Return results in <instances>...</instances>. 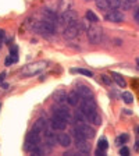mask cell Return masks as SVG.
Wrapping results in <instances>:
<instances>
[{"label":"cell","instance_id":"1","mask_svg":"<svg viewBox=\"0 0 139 156\" xmlns=\"http://www.w3.org/2000/svg\"><path fill=\"white\" fill-rule=\"evenodd\" d=\"M46 67H48V63L43 60H39V61H35V63L27 64L20 71V74L22 77H33L36 74H40Z\"/></svg>","mask_w":139,"mask_h":156},{"label":"cell","instance_id":"2","mask_svg":"<svg viewBox=\"0 0 139 156\" xmlns=\"http://www.w3.org/2000/svg\"><path fill=\"white\" fill-rule=\"evenodd\" d=\"M32 29L43 34V35H53L56 32V27L53 21L49 20H43V21H38V22H33V27Z\"/></svg>","mask_w":139,"mask_h":156},{"label":"cell","instance_id":"3","mask_svg":"<svg viewBox=\"0 0 139 156\" xmlns=\"http://www.w3.org/2000/svg\"><path fill=\"white\" fill-rule=\"evenodd\" d=\"M86 35H88V40H89L91 43L96 45V43H99L100 40H102V38H103V29H102V27H99V25L93 24L88 28Z\"/></svg>","mask_w":139,"mask_h":156},{"label":"cell","instance_id":"4","mask_svg":"<svg viewBox=\"0 0 139 156\" xmlns=\"http://www.w3.org/2000/svg\"><path fill=\"white\" fill-rule=\"evenodd\" d=\"M40 144V137H39V132L36 131H29L25 137V145H24V149L28 151V152H31L32 149L35 148L36 145Z\"/></svg>","mask_w":139,"mask_h":156},{"label":"cell","instance_id":"5","mask_svg":"<svg viewBox=\"0 0 139 156\" xmlns=\"http://www.w3.org/2000/svg\"><path fill=\"white\" fill-rule=\"evenodd\" d=\"M60 21L65 25H72V24H77L78 22V14L77 11L74 10H67V11H63L61 16H60Z\"/></svg>","mask_w":139,"mask_h":156},{"label":"cell","instance_id":"6","mask_svg":"<svg viewBox=\"0 0 139 156\" xmlns=\"http://www.w3.org/2000/svg\"><path fill=\"white\" fill-rule=\"evenodd\" d=\"M80 104H81V110L86 114V117L96 112V103L93 100V98H83V100H81Z\"/></svg>","mask_w":139,"mask_h":156},{"label":"cell","instance_id":"7","mask_svg":"<svg viewBox=\"0 0 139 156\" xmlns=\"http://www.w3.org/2000/svg\"><path fill=\"white\" fill-rule=\"evenodd\" d=\"M74 128H75V130H78L81 134H83V137H85L86 140H92V138L96 135L95 128L91 127V125L86 124V123H77V125Z\"/></svg>","mask_w":139,"mask_h":156},{"label":"cell","instance_id":"8","mask_svg":"<svg viewBox=\"0 0 139 156\" xmlns=\"http://www.w3.org/2000/svg\"><path fill=\"white\" fill-rule=\"evenodd\" d=\"M80 32H81V27L77 22V24H72V25H67L64 28L63 35L65 39H74V38H77V36L80 35Z\"/></svg>","mask_w":139,"mask_h":156},{"label":"cell","instance_id":"9","mask_svg":"<svg viewBox=\"0 0 139 156\" xmlns=\"http://www.w3.org/2000/svg\"><path fill=\"white\" fill-rule=\"evenodd\" d=\"M67 121L63 120L61 117L59 116H53L52 117V120H50V125H52L53 130H57V131H63V130H65V127H67Z\"/></svg>","mask_w":139,"mask_h":156},{"label":"cell","instance_id":"10","mask_svg":"<svg viewBox=\"0 0 139 156\" xmlns=\"http://www.w3.org/2000/svg\"><path fill=\"white\" fill-rule=\"evenodd\" d=\"M104 20L109 21V22H123L124 21V14L118 10H113V11L107 13L104 16Z\"/></svg>","mask_w":139,"mask_h":156},{"label":"cell","instance_id":"11","mask_svg":"<svg viewBox=\"0 0 139 156\" xmlns=\"http://www.w3.org/2000/svg\"><path fill=\"white\" fill-rule=\"evenodd\" d=\"M54 114H56V116H59V117H61L63 120H65V121L68 123V124L74 123V117H72L71 112H70L68 109H65V107L56 109V110H54Z\"/></svg>","mask_w":139,"mask_h":156},{"label":"cell","instance_id":"12","mask_svg":"<svg viewBox=\"0 0 139 156\" xmlns=\"http://www.w3.org/2000/svg\"><path fill=\"white\" fill-rule=\"evenodd\" d=\"M75 146L78 149V152L83 153V155L91 152V144L86 141V138L85 140H75Z\"/></svg>","mask_w":139,"mask_h":156},{"label":"cell","instance_id":"13","mask_svg":"<svg viewBox=\"0 0 139 156\" xmlns=\"http://www.w3.org/2000/svg\"><path fill=\"white\" fill-rule=\"evenodd\" d=\"M81 98L82 96L77 92V91H72V92H70L67 95V103L70 106H78L81 103Z\"/></svg>","mask_w":139,"mask_h":156},{"label":"cell","instance_id":"14","mask_svg":"<svg viewBox=\"0 0 139 156\" xmlns=\"http://www.w3.org/2000/svg\"><path fill=\"white\" fill-rule=\"evenodd\" d=\"M46 130H48V120L46 119H38L33 124V131L40 134V132H45Z\"/></svg>","mask_w":139,"mask_h":156},{"label":"cell","instance_id":"15","mask_svg":"<svg viewBox=\"0 0 139 156\" xmlns=\"http://www.w3.org/2000/svg\"><path fill=\"white\" fill-rule=\"evenodd\" d=\"M45 140L50 145H56V142L59 144V135H56V132L50 131V130H46L45 131Z\"/></svg>","mask_w":139,"mask_h":156},{"label":"cell","instance_id":"16","mask_svg":"<svg viewBox=\"0 0 139 156\" xmlns=\"http://www.w3.org/2000/svg\"><path fill=\"white\" fill-rule=\"evenodd\" d=\"M75 91L80 93L82 98H92V91L89 87H86V85H78L75 88Z\"/></svg>","mask_w":139,"mask_h":156},{"label":"cell","instance_id":"17","mask_svg":"<svg viewBox=\"0 0 139 156\" xmlns=\"http://www.w3.org/2000/svg\"><path fill=\"white\" fill-rule=\"evenodd\" d=\"M59 144L64 148H68L71 145V137L68 134H59Z\"/></svg>","mask_w":139,"mask_h":156},{"label":"cell","instance_id":"18","mask_svg":"<svg viewBox=\"0 0 139 156\" xmlns=\"http://www.w3.org/2000/svg\"><path fill=\"white\" fill-rule=\"evenodd\" d=\"M42 14H43L45 20L53 21V22L57 20V14H56L53 10H50V8H43V10H42Z\"/></svg>","mask_w":139,"mask_h":156},{"label":"cell","instance_id":"19","mask_svg":"<svg viewBox=\"0 0 139 156\" xmlns=\"http://www.w3.org/2000/svg\"><path fill=\"white\" fill-rule=\"evenodd\" d=\"M54 100H56V103L63 104L64 102H67V93L64 92L63 89H60V91H57L54 93Z\"/></svg>","mask_w":139,"mask_h":156},{"label":"cell","instance_id":"20","mask_svg":"<svg viewBox=\"0 0 139 156\" xmlns=\"http://www.w3.org/2000/svg\"><path fill=\"white\" fill-rule=\"evenodd\" d=\"M111 77H113V80L117 82V85H118L120 88H125V85H127V82H125V80H124L123 77L120 75L118 72H111Z\"/></svg>","mask_w":139,"mask_h":156},{"label":"cell","instance_id":"21","mask_svg":"<svg viewBox=\"0 0 139 156\" xmlns=\"http://www.w3.org/2000/svg\"><path fill=\"white\" fill-rule=\"evenodd\" d=\"M72 6V0H59V10L61 13L70 10Z\"/></svg>","mask_w":139,"mask_h":156},{"label":"cell","instance_id":"22","mask_svg":"<svg viewBox=\"0 0 139 156\" xmlns=\"http://www.w3.org/2000/svg\"><path fill=\"white\" fill-rule=\"evenodd\" d=\"M88 120L91 121L92 124H95V125H100V124H102V117H100V114L97 112L92 113L91 116H88Z\"/></svg>","mask_w":139,"mask_h":156},{"label":"cell","instance_id":"23","mask_svg":"<svg viewBox=\"0 0 139 156\" xmlns=\"http://www.w3.org/2000/svg\"><path fill=\"white\" fill-rule=\"evenodd\" d=\"M74 119L77 120V123H85V121L88 120L86 114L82 112V110H77L75 112V116H74Z\"/></svg>","mask_w":139,"mask_h":156},{"label":"cell","instance_id":"24","mask_svg":"<svg viewBox=\"0 0 139 156\" xmlns=\"http://www.w3.org/2000/svg\"><path fill=\"white\" fill-rule=\"evenodd\" d=\"M85 17H86V20H88V21H91L92 24H96V22L99 21V17L96 16V14H95L93 11H92V10H88L86 14H85Z\"/></svg>","mask_w":139,"mask_h":156},{"label":"cell","instance_id":"25","mask_svg":"<svg viewBox=\"0 0 139 156\" xmlns=\"http://www.w3.org/2000/svg\"><path fill=\"white\" fill-rule=\"evenodd\" d=\"M31 153H32V155H35V156H42V155H45V153H46V151H45V149L40 146V144H39V145H36L35 148L32 149Z\"/></svg>","mask_w":139,"mask_h":156},{"label":"cell","instance_id":"26","mask_svg":"<svg viewBox=\"0 0 139 156\" xmlns=\"http://www.w3.org/2000/svg\"><path fill=\"white\" fill-rule=\"evenodd\" d=\"M71 72H78V74H82V75H86V77L93 75V72L89 71V70H85V68H72Z\"/></svg>","mask_w":139,"mask_h":156},{"label":"cell","instance_id":"27","mask_svg":"<svg viewBox=\"0 0 139 156\" xmlns=\"http://www.w3.org/2000/svg\"><path fill=\"white\" fill-rule=\"evenodd\" d=\"M109 1V7L111 8V10H117V8L121 7V0H107Z\"/></svg>","mask_w":139,"mask_h":156},{"label":"cell","instance_id":"28","mask_svg":"<svg viewBox=\"0 0 139 156\" xmlns=\"http://www.w3.org/2000/svg\"><path fill=\"white\" fill-rule=\"evenodd\" d=\"M96 6H97V8H100V10H109V1L107 0H96Z\"/></svg>","mask_w":139,"mask_h":156},{"label":"cell","instance_id":"29","mask_svg":"<svg viewBox=\"0 0 139 156\" xmlns=\"http://www.w3.org/2000/svg\"><path fill=\"white\" fill-rule=\"evenodd\" d=\"M123 100L127 104H131L134 102V96H132L131 92H123Z\"/></svg>","mask_w":139,"mask_h":156},{"label":"cell","instance_id":"30","mask_svg":"<svg viewBox=\"0 0 139 156\" xmlns=\"http://www.w3.org/2000/svg\"><path fill=\"white\" fill-rule=\"evenodd\" d=\"M97 148H100V149H103V151H106V149L109 148V142H107V140H106V138H100L99 142H97Z\"/></svg>","mask_w":139,"mask_h":156},{"label":"cell","instance_id":"31","mask_svg":"<svg viewBox=\"0 0 139 156\" xmlns=\"http://www.w3.org/2000/svg\"><path fill=\"white\" fill-rule=\"evenodd\" d=\"M100 78H102V81H103L106 85L111 87V84H113V78H111V77L106 75V74H102V75H100Z\"/></svg>","mask_w":139,"mask_h":156},{"label":"cell","instance_id":"32","mask_svg":"<svg viewBox=\"0 0 139 156\" xmlns=\"http://www.w3.org/2000/svg\"><path fill=\"white\" fill-rule=\"evenodd\" d=\"M128 141V135L127 134H123V135H120L117 140H115V144L117 145H121V144H125Z\"/></svg>","mask_w":139,"mask_h":156},{"label":"cell","instance_id":"33","mask_svg":"<svg viewBox=\"0 0 139 156\" xmlns=\"http://www.w3.org/2000/svg\"><path fill=\"white\" fill-rule=\"evenodd\" d=\"M120 155H123V156H129V149H128L127 146H123V148L120 149Z\"/></svg>","mask_w":139,"mask_h":156},{"label":"cell","instance_id":"34","mask_svg":"<svg viewBox=\"0 0 139 156\" xmlns=\"http://www.w3.org/2000/svg\"><path fill=\"white\" fill-rule=\"evenodd\" d=\"M134 20H135L136 22H139V6L134 10Z\"/></svg>","mask_w":139,"mask_h":156},{"label":"cell","instance_id":"35","mask_svg":"<svg viewBox=\"0 0 139 156\" xmlns=\"http://www.w3.org/2000/svg\"><path fill=\"white\" fill-rule=\"evenodd\" d=\"M96 155H97V156H106V151L97 148V149H96Z\"/></svg>","mask_w":139,"mask_h":156},{"label":"cell","instance_id":"36","mask_svg":"<svg viewBox=\"0 0 139 156\" xmlns=\"http://www.w3.org/2000/svg\"><path fill=\"white\" fill-rule=\"evenodd\" d=\"M10 53H18V46H17V45L10 46Z\"/></svg>","mask_w":139,"mask_h":156},{"label":"cell","instance_id":"37","mask_svg":"<svg viewBox=\"0 0 139 156\" xmlns=\"http://www.w3.org/2000/svg\"><path fill=\"white\" fill-rule=\"evenodd\" d=\"M4 36H6V31H4V29H0V39L3 40Z\"/></svg>","mask_w":139,"mask_h":156},{"label":"cell","instance_id":"38","mask_svg":"<svg viewBox=\"0 0 139 156\" xmlns=\"http://www.w3.org/2000/svg\"><path fill=\"white\" fill-rule=\"evenodd\" d=\"M4 77H6V72H1V74H0V84L4 81Z\"/></svg>","mask_w":139,"mask_h":156},{"label":"cell","instance_id":"39","mask_svg":"<svg viewBox=\"0 0 139 156\" xmlns=\"http://www.w3.org/2000/svg\"><path fill=\"white\" fill-rule=\"evenodd\" d=\"M11 63H13L11 59H10V57H7V59H6V66H10Z\"/></svg>","mask_w":139,"mask_h":156},{"label":"cell","instance_id":"40","mask_svg":"<svg viewBox=\"0 0 139 156\" xmlns=\"http://www.w3.org/2000/svg\"><path fill=\"white\" fill-rule=\"evenodd\" d=\"M64 156H75V152H65Z\"/></svg>","mask_w":139,"mask_h":156},{"label":"cell","instance_id":"41","mask_svg":"<svg viewBox=\"0 0 139 156\" xmlns=\"http://www.w3.org/2000/svg\"><path fill=\"white\" fill-rule=\"evenodd\" d=\"M124 113H125V114H132V112L129 109H124Z\"/></svg>","mask_w":139,"mask_h":156},{"label":"cell","instance_id":"42","mask_svg":"<svg viewBox=\"0 0 139 156\" xmlns=\"http://www.w3.org/2000/svg\"><path fill=\"white\" fill-rule=\"evenodd\" d=\"M0 85H1V87H3L4 89H7V88H8V84H6V82H1Z\"/></svg>","mask_w":139,"mask_h":156},{"label":"cell","instance_id":"43","mask_svg":"<svg viewBox=\"0 0 139 156\" xmlns=\"http://www.w3.org/2000/svg\"><path fill=\"white\" fill-rule=\"evenodd\" d=\"M128 3H131V4H134V3H136V1H138V0H127Z\"/></svg>","mask_w":139,"mask_h":156},{"label":"cell","instance_id":"44","mask_svg":"<svg viewBox=\"0 0 139 156\" xmlns=\"http://www.w3.org/2000/svg\"><path fill=\"white\" fill-rule=\"evenodd\" d=\"M136 66H138V68H139V57H136Z\"/></svg>","mask_w":139,"mask_h":156},{"label":"cell","instance_id":"45","mask_svg":"<svg viewBox=\"0 0 139 156\" xmlns=\"http://www.w3.org/2000/svg\"><path fill=\"white\" fill-rule=\"evenodd\" d=\"M1 46H3V42H1V39H0V49H1Z\"/></svg>","mask_w":139,"mask_h":156},{"label":"cell","instance_id":"46","mask_svg":"<svg viewBox=\"0 0 139 156\" xmlns=\"http://www.w3.org/2000/svg\"><path fill=\"white\" fill-rule=\"evenodd\" d=\"M138 135H139V127H138Z\"/></svg>","mask_w":139,"mask_h":156},{"label":"cell","instance_id":"47","mask_svg":"<svg viewBox=\"0 0 139 156\" xmlns=\"http://www.w3.org/2000/svg\"><path fill=\"white\" fill-rule=\"evenodd\" d=\"M0 107H1V104H0Z\"/></svg>","mask_w":139,"mask_h":156}]
</instances>
